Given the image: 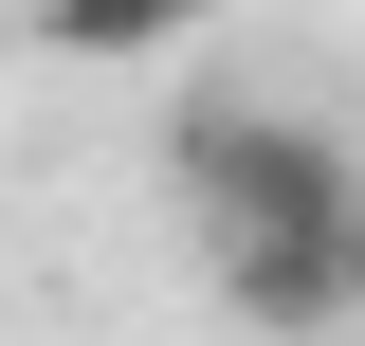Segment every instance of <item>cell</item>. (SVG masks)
Listing matches in <instances>:
<instances>
[{"label":"cell","mask_w":365,"mask_h":346,"mask_svg":"<svg viewBox=\"0 0 365 346\" xmlns=\"http://www.w3.org/2000/svg\"><path fill=\"white\" fill-rule=\"evenodd\" d=\"M165 164H182V219H201V273H220L237 328H347L365 310V164L311 110L201 91Z\"/></svg>","instance_id":"1"},{"label":"cell","mask_w":365,"mask_h":346,"mask_svg":"<svg viewBox=\"0 0 365 346\" xmlns=\"http://www.w3.org/2000/svg\"><path fill=\"white\" fill-rule=\"evenodd\" d=\"M220 0H37V37L55 55H165V37H201Z\"/></svg>","instance_id":"2"}]
</instances>
